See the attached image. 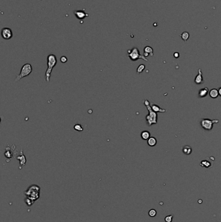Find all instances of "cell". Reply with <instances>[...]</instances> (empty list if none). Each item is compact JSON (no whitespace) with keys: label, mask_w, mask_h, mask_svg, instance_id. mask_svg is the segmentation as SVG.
I'll return each instance as SVG.
<instances>
[{"label":"cell","mask_w":221,"mask_h":222,"mask_svg":"<svg viewBox=\"0 0 221 222\" xmlns=\"http://www.w3.org/2000/svg\"><path fill=\"white\" fill-rule=\"evenodd\" d=\"M144 105L147 107L148 111V114H147L145 117V119L147 121V123L149 127L152 125L156 124L158 123V114L157 112L154 111L150 105V102L147 99H145L144 101Z\"/></svg>","instance_id":"6da1fadb"},{"label":"cell","mask_w":221,"mask_h":222,"mask_svg":"<svg viewBox=\"0 0 221 222\" xmlns=\"http://www.w3.org/2000/svg\"><path fill=\"white\" fill-rule=\"evenodd\" d=\"M47 68L46 70V73H45V79L46 82L49 83L50 80V77H51V73H52L53 69L54 68L57 63V59L56 57L54 54H50L47 56Z\"/></svg>","instance_id":"7a4b0ae2"},{"label":"cell","mask_w":221,"mask_h":222,"mask_svg":"<svg viewBox=\"0 0 221 222\" xmlns=\"http://www.w3.org/2000/svg\"><path fill=\"white\" fill-rule=\"evenodd\" d=\"M40 188L37 184L31 185L24 192V194L26 196V197L31 199L34 202L40 198Z\"/></svg>","instance_id":"3957f363"},{"label":"cell","mask_w":221,"mask_h":222,"mask_svg":"<svg viewBox=\"0 0 221 222\" xmlns=\"http://www.w3.org/2000/svg\"><path fill=\"white\" fill-rule=\"evenodd\" d=\"M32 71H33V67H32L31 64L30 63L25 64L22 67L20 73L16 76V79H15V81H18V80L23 79V78L28 76V75H29L31 73Z\"/></svg>","instance_id":"277c9868"},{"label":"cell","mask_w":221,"mask_h":222,"mask_svg":"<svg viewBox=\"0 0 221 222\" xmlns=\"http://www.w3.org/2000/svg\"><path fill=\"white\" fill-rule=\"evenodd\" d=\"M127 53L128 57L132 61H136L139 58H141L143 60L147 61V62L148 61V59H147V58L144 55H141L140 54L138 48H133L132 49H129L127 51Z\"/></svg>","instance_id":"5b68a950"},{"label":"cell","mask_w":221,"mask_h":222,"mask_svg":"<svg viewBox=\"0 0 221 222\" xmlns=\"http://www.w3.org/2000/svg\"><path fill=\"white\" fill-rule=\"evenodd\" d=\"M219 120L217 119H210L208 118H204L200 121V125L205 131H211L213 129L214 123H218Z\"/></svg>","instance_id":"8992f818"},{"label":"cell","mask_w":221,"mask_h":222,"mask_svg":"<svg viewBox=\"0 0 221 222\" xmlns=\"http://www.w3.org/2000/svg\"><path fill=\"white\" fill-rule=\"evenodd\" d=\"M215 160V158L212 156L209 157H206L205 159L200 162V166L202 167H205V168H211V167H213Z\"/></svg>","instance_id":"52a82bcc"},{"label":"cell","mask_w":221,"mask_h":222,"mask_svg":"<svg viewBox=\"0 0 221 222\" xmlns=\"http://www.w3.org/2000/svg\"><path fill=\"white\" fill-rule=\"evenodd\" d=\"M1 33H2V36L5 40H10L11 38H12V36H13L12 30L9 27H4V28L2 29Z\"/></svg>","instance_id":"ba28073f"},{"label":"cell","mask_w":221,"mask_h":222,"mask_svg":"<svg viewBox=\"0 0 221 222\" xmlns=\"http://www.w3.org/2000/svg\"><path fill=\"white\" fill-rule=\"evenodd\" d=\"M73 13H74L76 18H77V19H80V20H82V19H84L85 18H86V17L89 16V14L85 12V11L84 10H75V11L73 12Z\"/></svg>","instance_id":"9c48e42d"},{"label":"cell","mask_w":221,"mask_h":222,"mask_svg":"<svg viewBox=\"0 0 221 222\" xmlns=\"http://www.w3.org/2000/svg\"><path fill=\"white\" fill-rule=\"evenodd\" d=\"M16 159L18 160H19L20 162V165L21 166H20V169H22V166H24L25 165L27 162V159L25 158V156L24 155V153H23V150H21L20 153L16 157Z\"/></svg>","instance_id":"30bf717a"},{"label":"cell","mask_w":221,"mask_h":222,"mask_svg":"<svg viewBox=\"0 0 221 222\" xmlns=\"http://www.w3.org/2000/svg\"><path fill=\"white\" fill-rule=\"evenodd\" d=\"M194 81H195V84H200L203 83V76L201 69H198V75H196V77L195 78Z\"/></svg>","instance_id":"8fae6325"},{"label":"cell","mask_w":221,"mask_h":222,"mask_svg":"<svg viewBox=\"0 0 221 222\" xmlns=\"http://www.w3.org/2000/svg\"><path fill=\"white\" fill-rule=\"evenodd\" d=\"M4 155L6 158H7V161L9 162V160H11V158L13 157V152L11 150V147H5V151Z\"/></svg>","instance_id":"7c38bea8"},{"label":"cell","mask_w":221,"mask_h":222,"mask_svg":"<svg viewBox=\"0 0 221 222\" xmlns=\"http://www.w3.org/2000/svg\"><path fill=\"white\" fill-rule=\"evenodd\" d=\"M148 55H150L151 57H153V49L150 46H146L144 48V56L146 57Z\"/></svg>","instance_id":"4fadbf2b"},{"label":"cell","mask_w":221,"mask_h":222,"mask_svg":"<svg viewBox=\"0 0 221 222\" xmlns=\"http://www.w3.org/2000/svg\"><path fill=\"white\" fill-rule=\"evenodd\" d=\"M208 92H209V89H208V88L205 87V88H202V89H200V90H199V92H198L199 97H201V98H202V97H205V96L208 95Z\"/></svg>","instance_id":"5bb4252c"},{"label":"cell","mask_w":221,"mask_h":222,"mask_svg":"<svg viewBox=\"0 0 221 222\" xmlns=\"http://www.w3.org/2000/svg\"><path fill=\"white\" fill-rule=\"evenodd\" d=\"M151 106L152 110L154 112H167L166 110L161 109L160 107H159L158 105H155V104H151Z\"/></svg>","instance_id":"9a60e30c"},{"label":"cell","mask_w":221,"mask_h":222,"mask_svg":"<svg viewBox=\"0 0 221 222\" xmlns=\"http://www.w3.org/2000/svg\"><path fill=\"white\" fill-rule=\"evenodd\" d=\"M157 144V140L155 137L153 136H151L147 140V144L149 145L150 147H154Z\"/></svg>","instance_id":"2e32d148"},{"label":"cell","mask_w":221,"mask_h":222,"mask_svg":"<svg viewBox=\"0 0 221 222\" xmlns=\"http://www.w3.org/2000/svg\"><path fill=\"white\" fill-rule=\"evenodd\" d=\"M209 96L213 99L217 98V97L219 96L218 90L216 89V88H213V89L211 90L210 92H209Z\"/></svg>","instance_id":"e0dca14e"},{"label":"cell","mask_w":221,"mask_h":222,"mask_svg":"<svg viewBox=\"0 0 221 222\" xmlns=\"http://www.w3.org/2000/svg\"><path fill=\"white\" fill-rule=\"evenodd\" d=\"M192 148H191V147L190 146V145H185L184 147H183V149H182V151H183V153H184L185 154H186V155H189V154H191V153H192Z\"/></svg>","instance_id":"ac0fdd59"},{"label":"cell","mask_w":221,"mask_h":222,"mask_svg":"<svg viewBox=\"0 0 221 222\" xmlns=\"http://www.w3.org/2000/svg\"><path fill=\"white\" fill-rule=\"evenodd\" d=\"M141 137L143 140H147L150 137H151V133L148 131H143L141 133Z\"/></svg>","instance_id":"d6986e66"},{"label":"cell","mask_w":221,"mask_h":222,"mask_svg":"<svg viewBox=\"0 0 221 222\" xmlns=\"http://www.w3.org/2000/svg\"><path fill=\"white\" fill-rule=\"evenodd\" d=\"M74 129L75 130V131H78V132H81V131H83L84 128L82 125L79 124V123H77V124H75L74 125Z\"/></svg>","instance_id":"ffe728a7"},{"label":"cell","mask_w":221,"mask_h":222,"mask_svg":"<svg viewBox=\"0 0 221 222\" xmlns=\"http://www.w3.org/2000/svg\"><path fill=\"white\" fill-rule=\"evenodd\" d=\"M25 203L27 204V205L28 206H31L33 205V203H34V202L31 199L26 197V198L25 199Z\"/></svg>","instance_id":"44dd1931"},{"label":"cell","mask_w":221,"mask_h":222,"mask_svg":"<svg viewBox=\"0 0 221 222\" xmlns=\"http://www.w3.org/2000/svg\"><path fill=\"white\" fill-rule=\"evenodd\" d=\"M145 69V66L144 64H140L137 68V73L139 74L141 73Z\"/></svg>","instance_id":"7402d4cb"},{"label":"cell","mask_w":221,"mask_h":222,"mask_svg":"<svg viewBox=\"0 0 221 222\" xmlns=\"http://www.w3.org/2000/svg\"><path fill=\"white\" fill-rule=\"evenodd\" d=\"M181 37H182V38L183 39L184 41H187V39L189 37V33L187 32H184L182 34Z\"/></svg>","instance_id":"603a6c76"},{"label":"cell","mask_w":221,"mask_h":222,"mask_svg":"<svg viewBox=\"0 0 221 222\" xmlns=\"http://www.w3.org/2000/svg\"><path fill=\"white\" fill-rule=\"evenodd\" d=\"M156 214H157V212H156V210H154V209H151V210H150L149 212H148V215L151 217L156 216Z\"/></svg>","instance_id":"cb8c5ba5"},{"label":"cell","mask_w":221,"mask_h":222,"mask_svg":"<svg viewBox=\"0 0 221 222\" xmlns=\"http://www.w3.org/2000/svg\"><path fill=\"white\" fill-rule=\"evenodd\" d=\"M173 215L167 216H166L165 218V222H172V221H173Z\"/></svg>","instance_id":"d4e9b609"},{"label":"cell","mask_w":221,"mask_h":222,"mask_svg":"<svg viewBox=\"0 0 221 222\" xmlns=\"http://www.w3.org/2000/svg\"><path fill=\"white\" fill-rule=\"evenodd\" d=\"M67 61H68V58L66 56H62V57H60V62L62 63H66Z\"/></svg>","instance_id":"484cf974"},{"label":"cell","mask_w":221,"mask_h":222,"mask_svg":"<svg viewBox=\"0 0 221 222\" xmlns=\"http://www.w3.org/2000/svg\"><path fill=\"white\" fill-rule=\"evenodd\" d=\"M174 57H175L176 58H178V57H180V55H179V53H174Z\"/></svg>","instance_id":"4316f807"},{"label":"cell","mask_w":221,"mask_h":222,"mask_svg":"<svg viewBox=\"0 0 221 222\" xmlns=\"http://www.w3.org/2000/svg\"><path fill=\"white\" fill-rule=\"evenodd\" d=\"M218 94H219V96L221 97V87H220L219 89L218 90Z\"/></svg>","instance_id":"83f0119b"}]
</instances>
